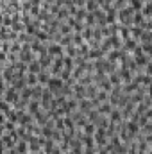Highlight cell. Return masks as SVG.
Wrapping results in <instances>:
<instances>
[{
	"label": "cell",
	"mask_w": 152,
	"mask_h": 154,
	"mask_svg": "<svg viewBox=\"0 0 152 154\" xmlns=\"http://www.w3.org/2000/svg\"><path fill=\"white\" fill-rule=\"evenodd\" d=\"M63 66H65V57H56L54 61H52V66H50V74L52 75H57L61 70H63Z\"/></svg>",
	"instance_id": "cell-1"
},
{
	"label": "cell",
	"mask_w": 152,
	"mask_h": 154,
	"mask_svg": "<svg viewBox=\"0 0 152 154\" xmlns=\"http://www.w3.org/2000/svg\"><path fill=\"white\" fill-rule=\"evenodd\" d=\"M95 142H97V145L99 147H104V145H108V140H106V131H104V127H99L97 131H95Z\"/></svg>",
	"instance_id": "cell-2"
},
{
	"label": "cell",
	"mask_w": 152,
	"mask_h": 154,
	"mask_svg": "<svg viewBox=\"0 0 152 154\" xmlns=\"http://www.w3.org/2000/svg\"><path fill=\"white\" fill-rule=\"evenodd\" d=\"M63 88V79H57L56 75L50 77V81H48V90L50 91H57V90H61Z\"/></svg>",
	"instance_id": "cell-3"
},
{
	"label": "cell",
	"mask_w": 152,
	"mask_h": 154,
	"mask_svg": "<svg viewBox=\"0 0 152 154\" xmlns=\"http://www.w3.org/2000/svg\"><path fill=\"white\" fill-rule=\"evenodd\" d=\"M138 48V43H136V39L134 38H129L123 41V47H122V50L123 52H134Z\"/></svg>",
	"instance_id": "cell-4"
},
{
	"label": "cell",
	"mask_w": 152,
	"mask_h": 154,
	"mask_svg": "<svg viewBox=\"0 0 152 154\" xmlns=\"http://www.w3.org/2000/svg\"><path fill=\"white\" fill-rule=\"evenodd\" d=\"M48 56H63V45L61 43H50Z\"/></svg>",
	"instance_id": "cell-5"
},
{
	"label": "cell",
	"mask_w": 152,
	"mask_h": 154,
	"mask_svg": "<svg viewBox=\"0 0 152 154\" xmlns=\"http://www.w3.org/2000/svg\"><path fill=\"white\" fill-rule=\"evenodd\" d=\"M125 127H127V131L131 133V134H138V131H140V122L138 120H129L127 124H125Z\"/></svg>",
	"instance_id": "cell-6"
},
{
	"label": "cell",
	"mask_w": 152,
	"mask_h": 154,
	"mask_svg": "<svg viewBox=\"0 0 152 154\" xmlns=\"http://www.w3.org/2000/svg\"><path fill=\"white\" fill-rule=\"evenodd\" d=\"M20 99V95L16 93V88H13V90H5V100L7 102H16Z\"/></svg>",
	"instance_id": "cell-7"
},
{
	"label": "cell",
	"mask_w": 152,
	"mask_h": 154,
	"mask_svg": "<svg viewBox=\"0 0 152 154\" xmlns=\"http://www.w3.org/2000/svg\"><path fill=\"white\" fill-rule=\"evenodd\" d=\"M84 145H86V149H97L95 147V136L93 134H86L84 136Z\"/></svg>",
	"instance_id": "cell-8"
},
{
	"label": "cell",
	"mask_w": 152,
	"mask_h": 154,
	"mask_svg": "<svg viewBox=\"0 0 152 154\" xmlns=\"http://www.w3.org/2000/svg\"><path fill=\"white\" fill-rule=\"evenodd\" d=\"M39 70H43L41 65H39V61H32L31 66H29V72H31V74H39Z\"/></svg>",
	"instance_id": "cell-9"
},
{
	"label": "cell",
	"mask_w": 152,
	"mask_h": 154,
	"mask_svg": "<svg viewBox=\"0 0 152 154\" xmlns=\"http://www.w3.org/2000/svg\"><path fill=\"white\" fill-rule=\"evenodd\" d=\"M38 81L41 82V84H48V81H50V75H48L47 72H43V70H41V72L38 74Z\"/></svg>",
	"instance_id": "cell-10"
},
{
	"label": "cell",
	"mask_w": 152,
	"mask_h": 154,
	"mask_svg": "<svg viewBox=\"0 0 152 154\" xmlns=\"http://www.w3.org/2000/svg\"><path fill=\"white\" fill-rule=\"evenodd\" d=\"M120 118H122V115H120V111H118V109L111 111V115H109V120H111V124H118V122H120Z\"/></svg>",
	"instance_id": "cell-11"
},
{
	"label": "cell",
	"mask_w": 152,
	"mask_h": 154,
	"mask_svg": "<svg viewBox=\"0 0 152 154\" xmlns=\"http://www.w3.org/2000/svg\"><path fill=\"white\" fill-rule=\"evenodd\" d=\"M95 131L97 129H95V124L93 122H90V124L84 125V134H95Z\"/></svg>",
	"instance_id": "cell-12"
},
{
	"label": "cell",
	"mask_w": 152,
	"mask_h": 154,
	"mask_svg": "<svg viewBox=\"0 0 152 154\" xmlns=\"http://www.w3.org/2000/svg\"><path fill=\"white\" fill-rule=\"evenodd\" d=\"M99 111H100L102 115H108V113H111L113 109H111V104H109V102H104L102 108H99Z\"/></svg>",
	"instance_id": "cell-13"
},
{
	"label": "cell",
	"mask_w": 152,
	"mask_h": 154,
	"mask_svg": "<svg viewBox=\"0 0 152 154\" xmlns=\"http://www.w3.org/2000/svg\"><path fill=\"white\" fill-rule=\"evenodd\" d=\"M36 82H39L36 74H31V72H29V75H27V84H29V86H34Z\"/></svg>",
	"instance_id": "cell-14"
},
{
	"label": "cell",
	"mask_w": 152,
	"mask_h": 154,
	"mask_svg": "<svg viewBox=\"0 0 152 154\" xmlns=\"http://www.w3.org/2000/svg\"><path fill=\"white\" fill-rule=\"evenodd\" d=\"M29 113L31 115H36V113H39V102H31V108H29Z\"/></svg>",
	"instance_id": "cell-15"
},
{
	"label": "cell",
	"mask_w": 152,
	"mask_h": 154,
	"mask_svg": "<svg viewBox=\"0 0 152 154\" xmlns=\"http://www.w3.org/2000/svg\"><path fill=\"white\" fill-rule=\"evenodd\" d=\"M18 152H20V154L27 152V140H22V142L18 143Z\"/></svg>",
	"instance_id": "cell-16"
},
{
	"label": "cell",
	"mask_w": 152,
	"mask_h": 154,
	"mask_svg": "<svg viewBox=\"0 0 152 154\" xmlns=\"http://www.w3.org/2000/svg\"><path fill=\"white\" fill-rule=\"evenodd\" d=\"M131 4H132V11H136V13L141 11V0H131Z\"/></svg>",
	"instance_id": "cell-17"
},
{
	"label": "cell",
	"mask_w": 152,
	"mask_h": 154,
	"mask_svg": "<svg viewBox=\"0 0 152 154\" xmlns=\"http://www.w3.org/2000/svg\"><path fill=\"white\" fill-rule=\"evenodd\" d=\"M143 16H152V2H147V5L143 7Z\"/></svg>",
	"instance_id": "cell-18"
},
{
	"label": "cell",
	"mask_w": 152,
	"mask_h": 154,
	"mask_svg": "<svg viewBox=\"0 0 152 154\" xmlns=\"http://www.w3.org/2000/svg\"><path fill=\"white\" fill-rule=\"evenodd\" d=\"M74 125H75V122L72 120V116H66V118H65V127H68V129H74Z\"/></svg>",
	"instance_id": "cell-19"
},
{
	"label": "cell",
	"mask_w": 152,
	"mask_h": 154,
	"mask_svg": "<svg viewBox=\"0 0 152 154\" xmlns=\"http://www.w3.org/2000/svg\"><path fill=\"white\" fill-rule=\"evenodd\" d=\"M109 81H111V82H113V84H120V74H111V75H109Z\"/></svg>",
	"instance_id": "cell-20"
},
{
	"label": "cell",
	"mask_w": 152,
	"mask_h": 154,
	"mask_svg": "<svg viewBox=\"0 0 152 154\" xmlns=\"http://www.w3.org/2000/svg\"><path fill=\"white\" fill-rule=\"evenodd\" d=\"M141 47H143V52L145 54H150L152 56V43H143Z\"/></svg>",
	"instance_id": "cell-21"
},
{
	"label": "cell",
	"mask_w": 152,
	"mask_h": 154,
	"mask_svg": "<svg viewBox=\"0 0 152 154\" xmlns=\"http://www.w3.org/2000/svg\"><path fill=\"white\" fill-rule=\"evenodd\" d=\"M70 31H72V25H61V32L63 34H68Z\"/></svg>",
	"instance_id": "cell-22"
},
{
	"label": "cell",
	"mask_w": 152,
	"mask_h": 154,
	"mask_svg": "<svg viewBox=\"0 0 152 154\" xmlns=\"http://www.w3.org/2000/svg\"><path fill=\"white\" fill-rule=\"evenodd\" d=\"M86 16V11L84 9H81V11H77V20H82Z\"/></svg>",
	"instance_id": "cell-23"
},
{
	"label": "cell",
	"mask_w": 152,
	"mask_h": 154,
	"mask_svg": "<svg viewBox=\"0 0 152 154\" xmlns=\"http://www.w3.org/2000/svg\"><path fill=\"white\" fill-rule=\"evenodd\" d=\"M84 154H99V152H97V149H86Z\"/></svg>",
	"instance_id": "cell-24"
},
{
	"label": "cell",
	"mask_w": 152,
	"mask_h": 154,
	"mask_svg": "<svg viewBox=\"0 0 152 154\" xmlns=\"http://www.w3.org/2000/svg\"><path fill=\"white\" fill-rule=\"evenodd\" d=\"M145 68H147V74H149V75H152V61L147 65V66H145Z\"/></svg>",
	"instance_id": "cell-25"
},
{
	"label": "cell",
	"mask_w": 152,
	"mask_h": 154,
	"mask_svg": "<svg viewBox=\"0 0 152 154\" xmlns=\"http://www.w3.org/2000/svg\"><path fill=\"white\" fill-rule=\"evenodd\" d=\"M45 2H47V4H50V2H52V0H45Z\"/></svg>",
	"instance_id": "cell-26"
},
{
	"label": "cell",
	"mask_w": 152,
	"mask_h": 154,
	"mask_svg": "<svg viewBox=\"0 0 152 154\" xmlns=\"http://www.w3.org/2000/svg\"><path fill=\"white\" fill-rule=\"evenodd\" d=\"M147 2H152V0H147Z\"/></svg>",
	"instance_id": "cell-27"
}]
</instances>
